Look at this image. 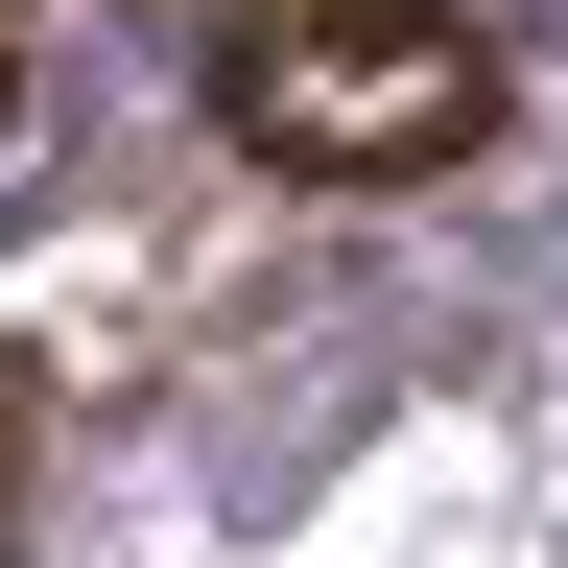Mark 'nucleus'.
<instances>
[{
    "mask_svg": "<svg viewBox=\"0 0 568 568\" xmlns=\"http://www.w3.org/2000/svg\"><path fill=\"white\" fill-rule=\"evenodd\" d=\"M213 119L284 190H426L497 142V24L474 0H237L213 24Z\"/></svg>",
    "mask_w": 568,
    "mask_h": 568,
    "instance_id": "obj_1",
    "label": "nucleus"
},
{
    "mask_svg": "<svg viewBox=\"0 0 568 568\" xmlns=\"http://www.w3.org/2000/svg\"><path fill=\"white\" fill-rule=\"evenodd\" d=\"M24 450H48V379L0 355V521H24Z\"/></svg>",
    "mask_w": 568,
    "mask_h": 568,
    "instance_id": "obj_2",
    "label": "nucleus"
},
{
    "mask_svg": "<svg viewBox=\"0 0 568 568\" xmlns=\"http://www.w3.org/2000/svg\"><path fill=\"white\" fill-rule=\"evenodd\" d=\"M0 119H24V71H0Z\"/></svg>",
    "mask_w": 568,
    "mask_h": 568,
    "instance_id": "obj_3",
    "label": "nucleus"
}]
</instances>
